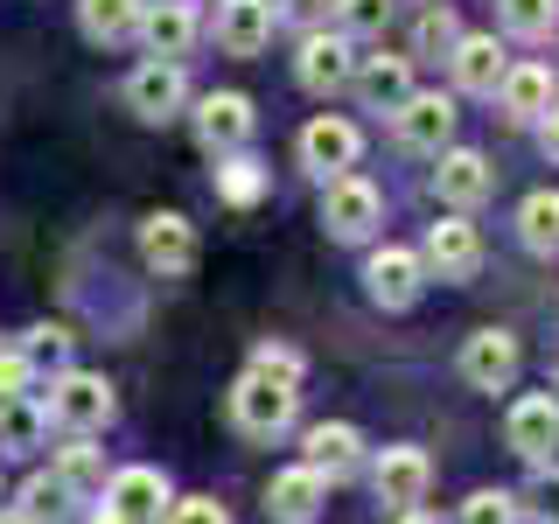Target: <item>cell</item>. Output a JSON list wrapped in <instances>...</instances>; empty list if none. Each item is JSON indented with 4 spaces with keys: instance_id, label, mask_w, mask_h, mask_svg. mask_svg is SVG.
I'll list each match as a JSON object with an SVG mask.
<instances>
[{
    "instance_id": "obj_1",
    "label": "cell",
    "mask_w": 559,
    "mask_h": 524,
    "mask_svg": "<svg viewBox=\"0 0 559 524\" xmlns=\"http://www.w3.org/2000/svg\"><path fill=\"white\" fill-rule=\"evenodd\" d=\"M294 413H301V384H273V378H259V371H245L238 378V392H231V419L252 441H273V433H287L294 427Z\"/></svg>"
},
{
    "instance_id": "obj_2",
    "label": "cell",
    "mask_w": 559,
    "mask_h": 524,
    "mask_svg": "<svg viewBox=\"0 0 559 524\" xmlns=\"http://www.w3.org/2000/svg\"><path fill=\"white\" fill-rule=\"evenodd\" d=\"M43 406H49V419H57L63 433H78V441H84V433H98L105 419H112V384L92 378V371H63L57 384H49Z\"/></svg>"
},
{
    "instance_id": "obj_3",
    "label": "cell",
    "mask_w": 559,
    "mask_h": 524,
    "mask_svg": "<svg viewBox=\"0 0 559 524\" xmlns=\"http://www.w3.org/2000/svg\"><path fill=\"white\" fill-rule=\"evenodd\" d=\"M168 476L162 468H119L112 483H105V511L119 524H162L168 517Z\"/></svg>"
},
{
    "instance_id": "obj_4",
    "label": "cell",
    "mask_w": 559,
    "mask_h": 524,
    "mask_svg": "<svg viewBox=\"0 0 559 524\" xmlns=\"http://www.w3.org/2000/svg\"><path fill=\"white\" fill-rule=\"evenodd\" d=\"M182 98H189V78H182V63H168V57H147L127 78V105L140 119H154V127L182 112Z\"/></svg>"
},
{
    "instance_id": "obj_5",
    "label": "cell",
    "mask_w": 559,
    "mask_h": 524,
    "mask_svg": "<svg viewBox=\"0 0 559 524\" xmlns=\"http://www.w3.org/2000/svg\"><path fill=\"white\" fill-rule=\"evenodd\" d=\"M503 441H511V454H524V462H552V448H559V398L552 392L518 398L511 419H503Z\"/></svg>"
},
{
    "instance_id": "obj_6",
    "label": "cell",
    "mask_w": 559,
    "mask_h": 524,
    "mask_svg": "<svg viewBox=\"0 0 559 524\" xmlns=\"http://www.w3.org/2000/svg\"><path fill=\"white\" fill-rule=\"evenodd\" d=\"M427 483H433V462H427L419 448H384V454H378V468H371L378 503H392V511H419Z\"/></svg>"
},
{
    "instance_id": "obj_7",
    "label": "cell",
    "mask_w": 559,
    "mask_h": 524,
    "mask_svg": "<svg viewBox=\"0 0 559 524\" xmlns=\"http://www.w3.org/2000/svg\"><path fill=\"white\" fill-rule=\"evenodd\" d=\"M322 503H329V483L314 476L308 462L280 468V476L266 483V517L273 524H314V517H322Z\"/></svg>"
},
{
    "instance_id": "obj_8",
    "label": "cell",
    "mask_w": 559,
    "mask_h": 524,
    "mask_svg": "<svg viewBox=\"0 0 559 524\" xmlns=\"http://www.w3.org/2000/svg\"><path fill=\"white\" fill-rule=\"evenodd\" d=\"M197 140L210 154H238L245 140H252V98L245 92H210L197 105Z\"/></svg>"
},
{
    "instance_id": "obj_9",
    "label": "cell",
    "mask_w": 559,
    "mask_h": 524,
    "mask_svg": "<svg viewBox=\"0 0 559 524\" xmlns=\"http://www.w3.org/2000/svg\"><path fill=\"white\" fill-rule=\"evenodd\" d=\"M308 454L301 462L314 468L322 483H343V476H357V462H364V433L349 427V419H322V427H308Z\"/></svg>"
},
{
    "instance_id": "obj_10",
    "label": "cell",
    "mask_w": 559,
    "mask_h": 524,
    "mask_svg": "<svg viewBox=\"0 0 559 524\" xmlns=\"http://www.w3.org/2000/svg\"><path fill=\"white\" fill-rule=\"evenodd\" d=\"M378 189L364 182V175H336L329 182V196H322V224L336 238H371V224H378Z\"/></svg>"
},
{
    "instance_id": "obj_11",
    "label": "cell",
    "mask_w": 559,
    "mask_h": 524,
    "mask_svg": "<svg viewBox=\"0 0 559 524\" xmlns=\"http://www.w3.org/2000/svg\"><path fill=\"white\" fill-rule=\"evenodd\" d=\"M462 378L476 384V392H503V384L518 378V336L511 329H476L462 349Z\"/></svg>"
},
{
    "instance_id": "obj_12",
    "label": "cell",
    "mask_w": 559,
    "mask_h": 524,
    "mask_svg": "<svg viewBox=\"0 0 559 524\" xmlns=\"http://www.w3.org/2000/svg\"><path fill=\"white\" fill-rule=\"evenodd\" d=\"M273 0H217V43L224 57H259L273 43Z\"/></svg>"
},
{
    "instance_id": "obj_13",
    "label": "cell",
    "mask_w": 559,
    "mask_h": 524,
    "mask_svg": "<svg viewBox=\"0 0 559 524\" xmlns=\"http://www.w3.org/2000/svg\"><path fill=\"white\" fill-rule=\"evenodd\" d=\"M357 154H364V133L349 119H314V127H301V162L314 175H329V182L357 168Z\"/></svg>"
},
{
    "instance_id": "obj_14",
    "label": "cell",
    "mask_w": 559,
    "mask_h": 524,
    "mask_svg": "<svg viewBox=\"0 0 559 524\" xmlns=\"http://www.w3.org/2000/svg\"><path fill=\"white\" fill-rule=\"evenodd\" d=\"M140 259H147L154 273H189L197 266V231H189V217H175V210L147 217L140 224Z\"/></svg>"
},
{
    "instance_id": "obj_15",
    "label": "cell",
    "mask_w": 559,
    "mask_h": 524,
    "mask_svg": "<svg viewBox=\"0 0 559 524\" xmlns=\"http://www.w3.org/2000/svg\"><path fill=\"white\" fill-rule=\"evenodd\" d=\"M349 84H357V98L371 105V112H399V105L413 98V57H364L349 70Z\"/></svg>"
},
{
    "instance_id": "obj_16",
    "label": "cell",
    "mask_w": 559,
    "mask_h": 524,
    "mask_svg": "<svg viewBox=\"0 0 559 524\" xmlns=\"http://www.w3.org/2000/svg\"><path fill=\"white\" fill-rule=\"evenodd\" d=\"M448 133H454V98H441V92H413L406 105H399V140H406V147L441 154Z\"/></svg>"
},
{
    "instance_id": "obj_17",
    "label": "cell",
    "mask_w": 559,
    "mask_h": 524,
    "mask_svg": "<svg viewBox=\"0 0 559 524\" xmlns=\"http://www.w3.org/2000/svg\"><path fill=\"white\" fill-rule=\"evenodd\" d=\"M427 266L441 273V279H468L483 266V238H476V224H462V217H448V224H433L427 231Z\"/></svg>"
},
{
    "instance_id": "obj_18",
    "label": "cell",
    "mask_w": 559,
    "mask_h": 524,
    "mask_svg": "<svg viewBox=\"0 0 559 524\" xmlns=\"http://www.w3.org/2000/svg\"><path fill=\"white\" fill-rule=\"evenodd\" d=\"M489 182H497V175H489V162H483L476 147H448V154H441V168H433V189H441V203H454V210L483 203V196H489Z\"/></svg>"
},
{
    "instance_id": "obj_19",
    "label": "cell",
    "mask_w": 559,
    "mask_h": 524,
    "mask_svg": "<svg viewBox=\"0 0 559 524\" xmlns=\"http://www.w3.org/2000/svg\"><path fill=\"white\" fill-rule=\"evenodd\" d=\"M301 84L308 92H343L349 70H357V57H349V35H308L301 43Z\"/></svg>"
},
{
    "instance_id": "obj_20",
    "label": "cell",
    "mask_w": 559,
    "mask_h": 524,
    "mask_svg": "<svg viewBox=\"0 0 559 524\" xmlns=\"http://www.w3.org/2000/svg\"><path fill=\"white\" fill-rule=\"evenodd\" d=\"M140 35H147L154 57L182 63V57H189V43H197V8H189V0H162V8L140 14Z\"/></svg>"
},
{
    "instance_id": "obj_21",
    "label": "cell",
    "mask_w": 559,
    "mask_h": 524,
    "mask_svg": "<svg viewBox=\"0 0 559 524\" xmlns=\"http://www.w3.org/2000/svg\"><path fill=\"white\" fill-rule=\"evenodd\" d=\"M364 279H371V301H384V308H413V301H419V259H413V252H399V245L371 252Z\"/></svg>"
},
{
    "instance_id": "obj_22",
    "label": "cell",
    "mask_w": 559,
    "mask_h": 524,
    "mask_svg": "<svg viewBox=\"0 0 559 524\" xmlns=\"http://www.w3.org/2000/svg\"><path fill=\"white\" fill-rule=\"evenodd\" d=\"M503 49H497V35H462L454 43V78H462V92H489L497 98V84H503Z\"/></svg>"
},
{
    "instance_id": "obj_23",
    "label": "cell",
    "mask_w": 559,
    "mask_h": 524,
    "mask_svg": "<svg viewBox=\"0 0 559 524\" xmlns=\"http://www.w3.org/2000/svg\"><path fill=\"white\" fill-rule=\"evenodd\" d=\"M497 98H503V112H511V119H538V112L552 105V70H546V63H518V70H503Z\"/></svg>"
},
{
    "instance_id": "obj_24",
    "label": "cell",
    "mask_w": 559,
    "mask_h": 524,
    "mask_svg": "<svg viewBox=\"0 0 559 524\" xmlns=\"http://www.w3.org/2000/svg\"><path fill=\"white\" fill-rule=\"evenodd\" d=\"M43 433H49V406H43L35 392H22V398H0V448L28 454V448H43Z\"/></svg>"
},
{
    "instance_id": "obj_25",
    "label": "cell",
    "mask_w": 559,
    "mask_h": 524,
    "mask_svg": "<svg viewBox=\"0 0 559 524\" xmlns=\"http://www.w3.org/2000/svg\"><path fill=\"white\" fill-rule=\"evenodd\" d=\"M140 14H147V0H78V22L92 43H127L140 28Z\"/></svg>"
},
{
    "instance_id": "obj_26",
    "label": "cell",
    "mask_w": 559,
    "mask_h": 524,
    "mask_svg": "<svg viewBox=\"0 0 559 524\" xmlns=\"http://www.w3.org/2000/svg\"><path fill=\"white\" fill-rule=\"evenodd\" d=\"M22 364H28V378H63L70 371V329L63 322H43V329H28L22 336Z\"/></svg>"
},
{
    "instance_id": "obj_27",
    "label": "cell",
    "mask_w": 559,
    "mask_h": 524,
    "mask_svg": "<svg viewBox=\"0 0 559 524\" xmlns=\"http://www.w3.org/2000/svg\"><path fill=\"white\" fill-rule=\"evenodd\" d=\"M518 238L532 245V252H559V189H538V196H524V210H518Z\"/></svg>"
},
{
    "instance_id": "obj_28",
    "label": "cell",
    "mask_w": 559,
    "mask_h": 524,
    "mask_svg": "<svg viewBox=\"0 0 559 524\" xmlns=\"http://www.w3.org/2000/svg\"><path fill=\"white\" fill-rule=\"evenodd\" d=\"M57 483H63V497H98V489H105V468H98V454H92V448H63V462H57Z\"/></svg>"
},
{
    "instance_id": "obj_29",
    "label": "cell",
    "mask_w": 559,
    "mask_h": 524,
    "mask_svg": "<svg viewBox=\"0 0 559 524\" xmlns=\"http://www.w3.org/2000/svg\"><path fill=\"white\" fill-rule=\"evenodd\" d=\"M454 43H462V28H454L448 8H427L413 28V57H454Z\"/></svg>"
},
{
    "instance_id": "obj_30",
    "label": "cell",
    "mask_w": 559,
    "mask_h": 524,
    "mask_svg": "<svg viewBox=\"0 0 559 524\" xmlns=\"http://www.w3.org/2000/svg\"><path fill=\"white\" fill-rule=\"evenodd\" d=\"M63 503H70V497H63L57 476H28V483H22V517H28V524H57Z\"/></svg>"
},
{
    "instance_id": "obj_31",
    "label": "cell",
    "mask_w": 559,
    "mask_h": 524,
    "mask_svg": "<svg viewBox=\"0 0 559 524\" xmlns=\"http://www.w3.org/2000/svg\"><path fill=\"white\" fill-rule=\"evenodd\" d=\"M559 22V0H503V28L511 35H546Z\"/></svg>"
},
{
    "instance_id": "obj_32",
    "label": "cell",
    "mask_w": 559,
    "mask_h": 524,
    "mask_svg": "<svg viewBox=\"0 0 559 524\" xmlns=\"http://www.w3.org/2000/svg\"><path fill=\"white\" fill-rule=\"evenodd\" d=\"M462 524H518V497L511 489H476L462 503Z\"/></svg>"
},
{
    "instance_id": "obj_33",
    "label": "cell",
    "mask_w": 559,
    "mask_h": 524,
    "mask_svg": "<svg viewBox=\"0 0 559 524\" xmlns=\"http://www.w3.org/2000/svg\"><path fill=\"white\" fill-rule=\"evenodd\" d=\"M336 14H343V35H384L392 0H336Z\"/></svg>"
},
{
    "instance_id": "obj_34",
    "label": "cell",
    "mask_w": 559,
    "mask_h": 524,
    "mask_svg": "<svg viewBox=\"0 0 559 524\" xmlns=\"http://www.w3.org/2000/svg\"><path fill=\"white\" fill-rule=\"evenodd\" d=\"M524 511H532L538 524H559V468H546V462H538L532 489H524Z\"/></svg>"
},
{
    "instance_id": "obj_35",
    "label": "cell",
    "mask_w": 559,
    "mask_h": 524,
    "mask_svg": "<svg viewBox=\"0 0 559 524\" xmlns=\"http://www.w3.org/2000/svg\"><path fill=\"white\" fill-rule=\"evenodd\" d=\"M252 371L273 378V384H301V357H294V349H280V343H259L252 349Z\"/></svg>"
},
{
    "instance_id": "obj_36",
    "label": "cell",
    "mask_w": 559,
    "mask_h": 524,
    "mask_svg": "<svg viewBox=\"0 0 559 524\" xmlns=\"http://www.w3.org/2000/svg\"><path fill=\"white\" fill-rule=\"evenodd\" d=\"M217 189H224V196H231V203H252L259 189H266V182H259V162H231V168L217 175Z\"/></svg>"
},
{
    "instance_id": "obj_37",
    "label": "cell",
    "mask_w": 559,
    "mask_h": 524,
    "mask_svg": "<svg viewBox=\"0 0 559 524\" xmlns=\"http://www.w3.org/2000/svg\"><path fill=\"white\" fill-rule=\"evenodd\" d=\"M162 524H231V517H224V503H210V497H182V503H168Z\"/></svg>"
},
{
    "instance_id": "obj_38",
    "label": "cell",
    "mask_w": 559,
    "mask_h": 524,
    "mask_svg": "<svg viewBox=\"0 0 559 524\" xmlns=\"http://www.w3.org/2000/svg\"><path fill=\"white\" fill-rule=\"evenodd\" d=\"M28 392V364L22 349H0V398H22Z\"/></svg>"
},
{
    "instance_id": "obj_39",
    "label": "cell",
    "mask_w": 559,
    "mask_h": 524,
    "mask_svg": "<svg viewBox=\"0 0 559 524\" xmlns=\"http://www.w3.org/2000/svg\"><path fill=\"white\" fill-rule=\"evenodd\" d=\"M273 14H294V22H322L329 0H287V8H273Z\"/></svg>"
},
{
    "instance_id": "obj_40",
    "label": "cell",
    "mask_w": 559,
    "mask_h": 524,
    "mask_svg": "<svg viewBox=\"0 0 559 524\" xmlns=\"http://www.w3.org/2000/svg\"><path fill=\"white\" fill-rule=\"evenodd\" d=\"M538 119H546V154L559 162V105H546V112H538Z\"/></svg>"
},
{
    "instance_id": "obj_41",
    "label": "cell",
    "mask_w": 559,
    "mask_h": 524,
    "mask_svg": "<svg viewBox=\"0 0 559 524\" xmlns=\"http://www.w3.org/2000/svg\"><path fill=\"white\" fill-rule=\"evenodd\" d=\"M399 524H433V517L427 511H399Z\"/></svg>"
},
{
    "instance_id": "obj_42",
    "label": "cell",
    "mask_w": 559,
    "mask_h": 524,
    "mask_svg": "<svg viewBox=\"0 0 559 524\" xmlns=\"http://www.w3.org/2000/svg\"><path fill=\"white\" fill-rule=\"evenodd\" d=\"M0 524H28V517H22V511H0Z\"/></svg>"
},
{
    "instance_id": "obj_43",
    "label": "cell",
    "mask_w": 559,
    "mask_h": 524,
    "mask_svg": "<svg viewBox=\"0 0 559 524\" xmlns=\"http://www.w3.org/2000/svg\"><path fill=\"white\" fill-rule=\"evenodd\" d=\"M92 524H119V517H112V511H92Z\"/></svg>"
},
{
    "instance_id": "obj_44",
    "label": "cell",
    "mask_w": 559,
    "mask_h": 524,
    "mask_svg": "<svg viewBox=\"0 0 559 524\" xmlns=\"http://www.w3.org/2000/svg\"><path fill=\"white\" fill-rule=\"evenodd\" d=\"M552 398H559V378H552Z\"/></svg>"
}]
</instances>
